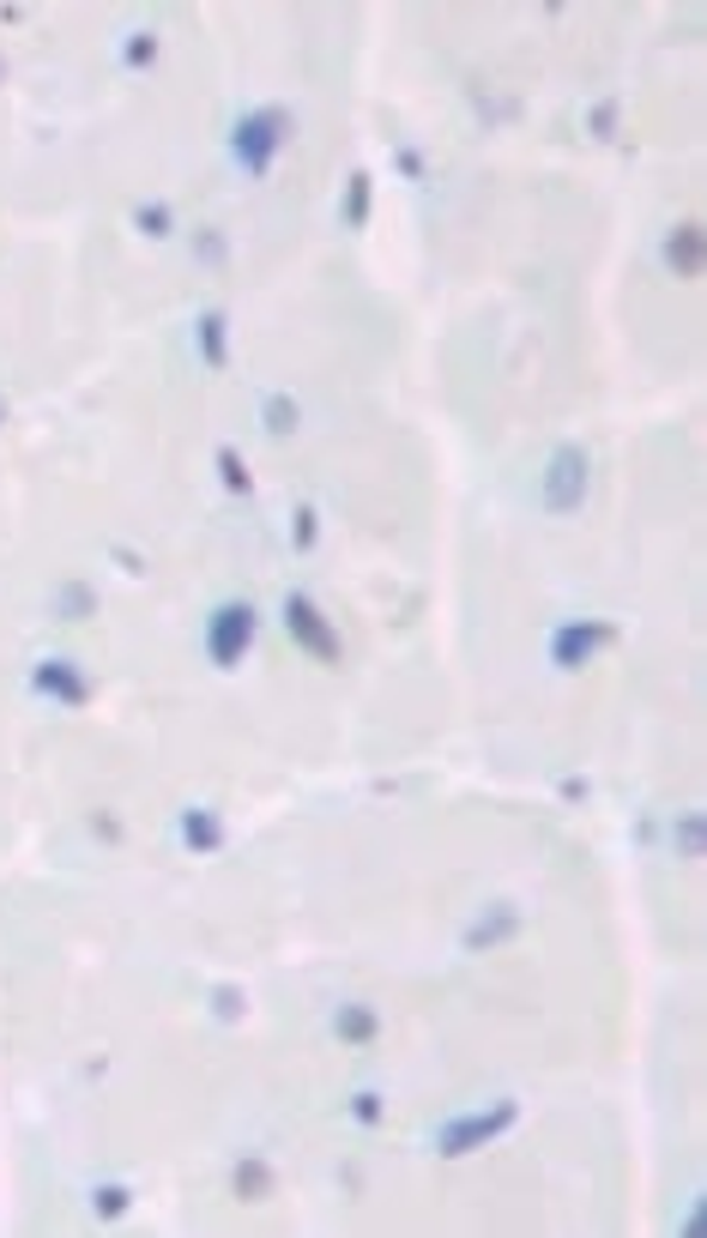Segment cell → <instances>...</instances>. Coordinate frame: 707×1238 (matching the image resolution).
I'll use <instances>...</instances> for the list:
<instances>
[{
  "mask_svg": "<svg viewBox=\"0 0 707 1238\" xmlns=\"http://www.w3.org/2000/svg\"><path fill=\"white\" fill-rule=\"evenodd\" d=\"M285 139H291V115L285 109H254V115H242V121H236V158H242V170L266 176V170H273V158L285 151Z\"/></svg>",
  "mask_w": 707,
  "mask_h": 1238,
  "instance_id": "6da1fadb",
  "label": "cell"
},
{
  "mask_svg": "<svg viewBox=\"0 0 707 1238\" xmlns=\"http://www.w3.org/2000/svg\"><path fill=\"white\" fill-rule=\"evenodd\" d=\"M285 628H291V641L308 653V659H320V665H339V628L320 616V604L315 599H303V592H291L285 599Z\"/></svg>",
  "mask_w": 707,
  "mask_h": 1238,
  "instance_id": "7a4b0ae2",
  "label": "cell"
},
{
  "mask_svg": "<svg viewBox=\"0 0 707 1238\" xmlns=\"http://www.w3.org/2000/svg\"><path fill=\"white\" fill-rule=\"evenodd\" d=\"M514 1124V1100H496L490 1112H472V1118H454V1124L442 1130V1160H466V1154H478L484 1142H496L503 1130Z\"/></svg>",
  "mask_w": 707,
  "mask_h": 1238,
  "instance_id": "3957f363",
  "label": "cell"
},
{
  "mask_svg": "<svg viewBox=\"0 0 707 1238\" xmlns=\"http://www.w3.org/2000/svg\"><path fill=\"white\" fill-rule=\"evenodd\" d=\"M249 647H254V611H249V604H224V611H212V628H205V653H212V665L236 670Z\"/></svg>",
  "mask_w": 707,
  "mask_h": 1238,
  "instance_id": "277c9868",
  "label": "cell"
},
{
  "mask_svg": "<svg viewBox=\"0 0 707 1238\" xmlns=\"http://www.w3.org/2000/svg\"><path fill=\"white\" fill-rule=\"evenodd\" d=\"M611 641H616V623H605V616L562 623L557 635H550V665H557V670H581L599 647H611Z\"/></svg>",
  "mask_w": 707,
  "mask_h": 1238,
  "instance_id": "5b68a950",
  "label": "cell"
},
{
  "mask_svg": "<svg viewBox=\"0 0 707 1238\" xmlns=\"http://www.w3.org/2000/svg\"><path fill=\"white\" fill-rule=\"evenodd\" d=\"M587 501V454L581 447H557L545 466V508L550 514H574Z\"/></svg>",
  "mask_w": 707,
  "mask_h": 1238,
  "instance_id": "8992f818",
  "label": "cell"
},
{
  "mask_svg": "<svg viewBox=\"0 0 707 1238\" xmlns=\"http://www.w3.org/2000/svg\"><path fill=\"white\" fill-rule=\"evenodd\" d=\"M36 689L55 695V701H67V707H85V701H92V677H85L80 665H67V659L36 665Z\"/></svg>",
  "mask_w": 707,
  "mask_h": 1238,
  "instance_id": "52a82bcc",
  "label": "cell"
},
{
  "mask_svg": "<svg viewBox=\"0 0 707 1238\" xmlns=\"http://www.w3.org/2000/svg\"><path fill=\"white\" fill-rule=\"evenodd\" d=\"M230 1184H236V1196H242V1203H266L278 1178H273V1166H266L261 1154H242V1166H236V1178H230Z\"/></svg>",
  "mask_w": 707,
  "mask_h": 1238,
  "instance_id": "ba28073f",
  "label": "cell"
},
{
  "mask_svg": "<svg viewBox=\"0 0 707 1238\" xmlns=\"http://www.w3.org/2000/svg\"><path fill=\"white\" fill-rule=\"evenodd\" d=\"M665 261H672L684 278H696L701 273V224H677L672 242H665Z\"/></svg>",
  "mask_w": 707,
  "mask_h": 1238,
  "instance_id": "9c48e42d",
  "label": "cell"
},
{
  "mask_svg": "<svg viewBox=\"0 0 707 1238\" xmlns=\"http://www.w3.org/2000/svg\"><path fill=\"white\" fill-rule=\"evenodd\" d=\"M333 1027H339L345 1046H369V1039L381 1034V1015L369 1009V1003H351V1009H339V1022H333Z\"/></svg>",
  "mask_w": 707,
  "mask_h": 1238,
  "instance_id": "30bf717a",
  "label": "cell"
},
{
  "mask_svg": "<svg viewBox=\"0 0 707 1238\" xmlns=\"http://www.w3.org/2000/svg\"><path fill=\"white\" fill-rule=\"evenodd\" d=\"M200 351H205V363H212V369L230 363V320L218 315V308H205V315H200Z\"/></svg>",
  "mask_w": 707,
  "mask_h": 1238,
  "instance_id": "8fae6325",
  "label": "cell"
},
{
  "mask_svg": "<svg viewBox=\"0 0 707 1238\" xmlns=\"http://www.w3.org/2000/svg\"><path fill=\"white\" fill-rule=\"evenodd\" d=\"M182 840L194 846V853H218V846H224V822H218L212 810H188V816H182Z\"/></svg>",
  "mask_w": 707,
  "mask_h": 1238,
  "instance_id": "7c38bea8",
  "label": "cell"
},
{
  "mask_svg": "<svg viewBox=\"0 0 707 1238\" xmlns=\"http://www.w3.org/2000/svg\"><path fill=\"white\" fill-rule=\"evenodd\" d=\"M514 931H520V912L496 907L490 924H472V931H466V949H490V943H503V937H514Z\"/></svg>",
  "mask_w": 707,
  "mask_h": 1238,
  "instance_id": "4fadbf2b",
  "label": "cell"
},
{
  "mask_svg": "<svg viewBox=\"0 0 707 1238\" xmlns=\"http://www.w3.org/2000/svg\"><path fill=\"white\" fill-rule=\"evenodd\" d=\"M369 193H376V182H369V170H357L351 176V193H345V224H351V230L369 224Z\"/></svg>",
  "mask_w": 707,
  "mask_h": 1238,
  "instance_id": "5bb4252c",
  "label": "cell"
},
{
  "mask_svg": "<svg viewBox=\"0 0 707 1238\" xmlns=\"http://www.w3.org/2000/svg\"><path fill=\"white\" fill-rule=\"evenodd\" d=\"M218 477H224L230 496H249V489H254V477H249V466H242L236 447H218Z\"/></svg>",
  "mask_w": 707,
  "mask_h": 1238,
  "instance_id": "9a60e30c",
  "label": "cell"
},
{
  "mask_svg": "<svg viewBox=\"0 0 707 1238\" xmlns=\"http://www.w3.org/2000/svg\"><path fill=\"white\" fill-rule=\"evenodd\" d=\"M261 417H266V430H273V435H291V430H297V405H291L285 393H273V399H266V411H261Z\"/></svg>",
  "mask_w": 707,
  "mask_h": 1238,
  "instance_id": "2e32d148",
  "label": "cell"
},
{
  "mask_svg": "<svg viewBox=\"0 0 707 1238\" xmlns=\"http://www.w3.org/2000/svg\"><path fill=\"white\" fill-rule=\"evenodd\" d=\"M92 1203H97V1215H103V1220H122L134 1196H127V1184H103V1191L92 1196Z\"/></svg>",
  "mask_w": 707,
  "mask_h": 1238,
  "instance_id": "e0dca14e",
  "label": "cell"
},
{
  "mask_svg": "<svg viewBox=\"0 0 707 1238\" xmlns=\"http://www.w3.org/2000/svg\"><path fill=\"white\" fill-rule=\"evenodd\" d=\"M151 61H158V36H151V31L127 36V67H151Z\"/></svg>",
  "mask_w": 707,
  "mask_h": 1238,
  "instance_id": "ac0fdd59",
  "label": "cell"
},
{
  "mask_svg": "<svg viewBox=\"0 0 707 1238\" xmlns=\"http://www.w3.org/2000/svg\"><path fill=\"white\" fill-rule=\"evenodd\" d=\"M212 1003H218V1015H224V1022H236V1015H242V1009H249V1003H242V991H236V985H218V991H212Z\"/></svg>",
  "mask_w": 707,
  "mask_h": 1238,
  "instance_id": "d6986e66",
  "label": "cell"
},
{
  "mask_svg": "<svg viewBox=\"0 0 707 1238\" xmlns=\"http://www.w3.org/2000/svg\"><path fill=\"white\" fill-rule=\"evenodd\" d=\"M677 846H684V858H701V816H684V828H677Z\"/></svg>",
  "mask_w": 707,
  "mask_h": 1238,
  "instance_id": "ffe728a7",
  "label": "cell"
},
{
  "mask_svg": "<svg viewBox=\"0 0 707 1238\" xmlns=\"http://www.w3.org/2000/svg\"><path fill=\"white\" fill-rule=\"evenodd\" d=\"M139 230L163 236V230H170V205H139Z\"/></svg>",
  "mask_w": 707,
  "mask_h": 1238,
  "instance_id": "44dd1931",
  "label": "cell"
},
{
  "mask_svg": "<svg viewBox=\"0 0 707 1238\" xmlns=\"http://www.w3.org/2000/svg\"><path fill=\"white\" fill-rule=\"evenodd\" d=\"M351 1112H357V1124H381V1093H357Z\"/></svg>",
  "mask_w": 707,
  "mask_h": 1238,
  "instance_id": "7402d4cb",
  "label": "cell"
},
{
  "mask_svg": "<svg viewBox=\"0 0 707 1238\" xmlns=\"http://www.w3.org/2000/svg\"><path fill=\"white\" fill-rule=\"evenodd\" d=\"M61 611H67V616H85V611H92V592H85V586H67V592H61Z\"/></svg>",
  "mask_w": 707,
  "mask_h": 1238,
  "instance_id": "603a6c76",
  "label": "cell"
},
{
  "mask_svg": "<svg viewBox=\"0 0 707 1238\" xmlns=\"http://www.w3.org/2000/svg\"><path fill=\"white\" fill-rule=\"evenodd\" d=\"M297 544H303V550L315 544V508H303V514H297Z\"/></svg>",
  "mask_w": 707,
  "mask_h": 1238,
  "instance_id": "cb8c5ba5",
  "label": "cell"
},
{
  "mask_svg": "<svg viewBox=\"0 0 707 1238\" xmlns=\"http://www.w3.org/2000/svg\"><path fill=\"white\" fill-rule=\"evenodd\" d=\"M593 127H599V134H605V139H611V127H616V109H611V103H605V109H599V115H593Z\"/></svg>",
  "mask_w": 707,
  "mask_h": 1238,
  "instance_id": "d4e9b609",
  "label": "cell"
},
{
  "mask_svg": "<svg viewBox=\"0 0 707 1238\" xmlns=\"http://www.w3.org/2000/svg\"><path fill=\"white\" fill-rule=\"evenodd\" d=\"M0 423H7V405H0Z\"/></svg>",
  "mask_w": 707,
  "mask_h": 1238,
  "instance_id": "484cf974",
  "label": "cell"
}]
</instances>
